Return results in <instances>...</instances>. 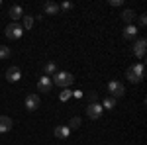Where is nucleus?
Returning <instances> with one entry per match:
<instances>
[{
    "label": "nucleus",
    "instance_id": "1",
    "mask_svg": "<svg viewBox=\"0 0 147 145\" xmlns=\"http://www.w3.org/2000/svg\"><path fill=\"white\" fill-rule=\"evenodd\" d=\"M125 75H127V80L134 82V84H136V82H141L143 77H145V65H143V63H136V65H131V67L127 69Z\"/></svg>",
    "mask_w": 147,
    "mask_h": 145
},
{
    "label": "nucleus",
    "instance_id": "2",
    "mask_svg": "<svg viewBox=\"0 0 147 145\" xmlns=\"http://www.w3.org/2000/svg\"><path fill=\"white\" fill-rule=\"evenodd\" d=\"M51 80L55 82L57 86H61V88H67V86H71V84H73L75 77H73L71 73H67V71H61V73H55V75L51 77Z\"/></svg>",
    "mask_w": 147,
    "mask_h": 145
},
{
    "label": "nucleus",
    "instance_id": "3",
    "mask_svg": "<svg viewBox=\"0 0 147 145\" xmlns=\"http://www.w3.org/2000/svg\"><path fill=\"white\" fill-rule=\"evenodd\" d=\"M108 92L112 94V98H122L125 88H124V84H122L120 80H110V82H108Z\"/></svg>",
    "mask_w": 147,
    "mask_h": 145
},
{
    "label": "nucleus",
    "instance_id": "4",
    "mask_svg": "<svg viewBox=\"0 0 147 145\" xmlns=\"http://www.w3.org/2000/svg\"><path fill=\"white\" fill-rule=\"evenodd\" d=\"M22 35H24V28L20 24H16V22L8 24V28H6V37H10V39H20Z\"/></svg>",
    "mask_w": 147,
    "mask_h": 145
},
{
    "label": "nucleus",
    "instance_id": "5",
    "mask_svg": "<svg viewBox=\"0 0 147 145\" xmlns=\"http://www.w3.org/2000/svg\"><path fill=\"white\" fill-rule=\"evenodd\" d=\"M102 114H104V108H102L98 102H90V104L86 106V116H88L90 120H98Z\"/></svg>",
    "mask_w": 147,
    "mask_h": 145
},
{
    "label": "nucleus",
    "instance_id": "6",
    "mask_svg": "<svg viewBox=\"0 0 147 145\" xmlns=\"http://www.w3.org/2000/svg\"><path fill=\"white\" fill-rule=\"evenodd\" d=\"M24 104H26V110H28V112H35L37 108H39L41 100H39V96H37V94H28Z\"/></svg>",
    "mask_w": 147,
    "mask_h": 145
},
{
    "label": "nucleus",
    "instance_id": "7",
    "mask_svg": "<svg viewBox=\"0 0 147 145\" xmlns=\"http://www.w3.org/2000/svg\"><path fill=\"white\" fill-rule=\"evenodd\" d=\"M37 88H39V92H43V94H47V92H51V88H53V80H51V77H43L37 80Z\"/></svg>",
    "mask_w": 147,
    "mask_h": 145
},
{
    "label": "nucleus",
    "instance_id": "8",
    "mask_svg": "<svg viewBox=\"0 0 147 145\" xmlns=\"http://www.w3.org/2000/svg\"><path fill=\"white\" fill-rule=\"evenodd\" d=\"M145 47H147V41L141 37V39H136V43H134V55L137 59H141V57H145Z\"/></svg>",
    "mask_w": 147,
    "mask_h": 145
},
{
    "label": "nucleus",
    "instance_id": "9",
    "mask_svg": "<svg viewBox=\"0 0 147 145\" xmlns=\"http://www.w3.org/2000/svg\"><path fill=\"white\" fill-rule=\"evenodd\" d=\"M53 135H55L57 139H69L71 127H69V125H57L55 129H53Z\"/></svg>",
    "mask_w": 147,
    "mask_h": 145
},
{
    "label": "nucleus",
    "instance_id": "10",
    "mask_svg": "<svg viewBox=\"0 0 147 145\" xmlns=\"http://www.w3.org/2000/svg\"><path fill=\"white\" fill-rule=\"evenodd\" d=\"M6 78L10 80V82H18L20 78H22V71L18 67H10L8 71H6Z\"/></svg>",
    "mask_w": 147,
    "mask_h": 145
},
{
    "label": "nucleus",
    "instance_id": "11",
    "mask_svg": "<svg viewBox=\"0 0 147 145\" xmlns=\"http://www.w3.org/2000/svg\"><path fill=\"white\" fill-rule=\"evenodd\" d=\"M8 16H10L12 20H20V18H24V8L22 6H10V10H8Z\"/></svg>",
    "mask_w": 147,
    "mask_h": 145
},
{
    "label": "nucleus",
    "instance_id": "12",
    "mask_svg": "<svg viewBox=\"0 0 147 145\" xmlns=\"http://www.w3.org/2000/svg\"><path fill=\"white\" fill-rule=\"evenodd\" d=\"M12 129V120L8 116H0V134H6Z\"/></svg>",
    "mask_w": 147,
    "mask_h": 145
},
{
    "label": "nucleus",
    "instance_id": "13",
    "mask_svg": "<svg viewBox=\"0 0 147 145\" xmlns=\"http://www.w3.org/2000/svg\"><path fill=\"white\" fill-rule=\"evenodd\" d=\"M43 12H45L47 16H57L59 14V6H57L55 2H45L43 4Z\"/></svg>",
    "mask_w": 147,
    "mask_h": 145
},
{
    "label": "nucleus",
    "instance_id": "14",
    "mask_svg": "<svg viewBox=\"0 0 147 145\" xmlns=\"http://www.w3.org/2000/svg\"><path fill=\"white\" fill-rule=\"evenodd\" d=\"M124 39H137V28L134 26V24H131V26H125Z\"/></svg>",
    "mask_w": 147,
    "mask_h": 145
},
{
    "label": "nucleus",
    "instance_id": "15",
    "mask_svg": "<svg viewBox=\"0 0 147 145\" xmlns=\"http://www.w3.org/2000/svg\"><path fill=\"white\" fill-rule=\"evenodd\" d=\"M55 73H57V63L47 61L45 65H43V75H45V77H51V75H55Z\"/></svg>",
    "mask_w": 147,
    "mask_h": 145
},
{
    "label": "nucleus",
    "instance_id": "16",
    "mask_svg": "<svg viewBox=\"0 0 147 145\" xmlns=\"http://www.w3.org/2000/svg\"><path fill=\"white\" fill-rule=\"evenodd\" d=\"M122 20H124L127 26H131V24L136 22V12L134 10H124L122 12Z\"/></svg>",
    "mask_w": 147,
    "mask_h": 145
},
{
    "label": "nucleus",
    "instance_id": "17",
    "mask_svg": "<svg viewBox=\"0 0 147 145\" xmlns=\"http://www.w3.org/2000/svg\"><path fill=\"white\" fill-rule=\"evenodd\" d=\"M100 106H102V108H106V110H114V108H116V98H112V96H106V98L102 100Z\"/></svg>",
    "mask_w": 147,
    "mask_h": 145
},
{
    "label": "nucleus",
    "instance_id": "18",
    "mask_svg": "<svg viewBox=\"0 0 147 145\" xmlns=\"http://www.w3.org/2000/svg\"><path fill=\"white\" fill-rule=\"evenodd\" d=\"M32 26H34V18L32 16H28V14H24V30H32Z\"/></svg>",
    "mask_w": 147,
    "mask_h": 145
},
{
    "label": "nucleus",
    "instance_id": "19",
    "mask_svg": "<svg viewBox=\"0 0 147 145\" xmlns=\"http://www.w3.org/2000/svg\"><path fill=\"white\" fill-rule=\"evenodd\" d=\"M10 47H6V45H0V59H8L10 57Z\"/></svg>",
    "mask_w": 147,
    "mask_h": 145
},
{
    "label": "nucleus",
    "instance_id": "20",
    "mask_svg": "<svg viewBox=\"0 0 147 145\" xmlns=\"http://www.w3.org/2000/svg\"><path fill=\"white\" fill-rule=\"evenodd\" d=\"M71 96H73V92H71L69 88H65L63 92H61V94H59V100H61V102H67Z\"/></svg>",
    "mask_w": 147,
    "mask_h": 145
},
{
    "label": "nucleus",
    "instance_id": "21",
    "mask_svg": "<svg viewBox=\"0 0 147 145\" xmlns=\"http://www.w3.org/2000/svg\"><path fill=\"white\" fill-rule=\"evenodd\" d=\"M79 125H80V118H79V116L71 118V122H69V127H71V129H77Z\"/></svg>",
    "mask_w": 147,
    "mask_h": 145
},
{
    "label": "nucleus",
    "instance_id": "22",
    "mask_svg": "<svg viewBox=\"0 0 147 145\" xmlns=\"http://www.w3.org/2000/svg\"><path fill=\"white\" fill-rule=\"evenodd\" d=\"M90 102H98V92H90L88 94V104Z\"/></svg>",
    "mask_w": 147,
    "mask_h": 145
},
{
    "label": "nucleus",
    "instance_id": "23",
    "mask_svg": "<svg viewBox=\"0 0 147 145\" xmlns=\"http://www.w3.org/2000/svg\"><path fill=\"white\" fill-rule=\"evenodd\" d=\"M71 8H73V4H71V2H63V4L59 6V10H71Z\"/></svg>",
    "mask_w": 147,
    "mask_h": 145
},
{
    "label": "nucleus",
    "instance_id": "24",
    "mask_svg": "<svg viewBox=\"0 0 147 145\" xmlns=\"http://www.w3.org/2000/svg\"><path fill=\"white\" fill-rule=\"evenodd\" d=\"M145 24H147V16L141 14V16H139V26H145Z\"/></svg>",
    "mask_w": 147,
    "mask_h": 145
},
{
    "label": "nucleus",
    "instance_id": "25",
    "mask_svg": "<svg viewBox=\"0 0 147 145\" xmlns=\"http://www.w3.org/2000/svg\"><path fill=\"white\" fill-rule=\"evenodd\" d=\"M73 96H75V98H82V92H80V90H75Z\"/></svg>",
    "mask_w": 147,
    "mask_h": 145
},
{
    "label": "nucleus",
    "instance_id": "26",
    "mask_svg": "<svg viewBox=\"0 0 147 145\" xmlns=\"http://www.w3.org/2000/svg\"><path fill=\"white\" fill-rule=\"evenodd\" d=\"M110 4H112V6H120V4H122V0H112Z\"/></svg>",
    "mask_w": 147,
    "mask_h": 145
}]
</instances>
